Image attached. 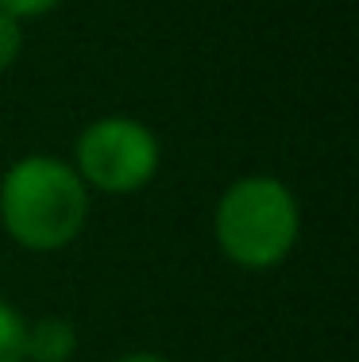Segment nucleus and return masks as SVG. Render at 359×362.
I'll list each match as a JSON object with an SVG mask.
<instances>
[{
	"instance_id": "f257e3e1",
	"label": "nucleus",
	"mask_w": 359,
	"mask_h": 362,
	"mask_svg": "<svg viewBox=\"0 0 359 362\" xmlns=\"http://www.w3.org/2000/svg\"><path fill=\"white\" fill-rule=\"evenodd\" d=\"M89 220V189L55 154H23L0 177V228L31 255L66 251Z\"/></svg>"
},
{
	"instance_id": "f03ea898",
	"label": "nucleus",
	"mask_w": 359,
	"mask_h": 362,
	"mask_svg": "<svg viewBox=\"0 0 359 362\" xmlns=\"http://www.w3.org/2000/svg\"><path fill=\"white\" fill-rule=\"evenodd\" d=\"M212 235L220 255L239 270H275L297 247L302 204L286 181L270 174L236 177L212 209Z\"/></svg>"
},
{
	"instance_id": "7ed1b4c3",
	"label": "nucleus",
	"mask_w": 359,
	"mask_h": 362,
	"mask_svg": "<svg viewBox=\"0 0 359 362\" xmlns=\"http://www.w3.org/2000/svg\"><path fill=\"white\" fill-rule=\"evenodd\" d=\"M74 170L89 193L132 197L155 181L162 166L159 135L135 116H97L74 139Z\"/></svg>"
},
{
	"instance_id": "20e7f679",
	"label": "nucleus",
	"mask_w": 359,
	"mask_h": 362,
	"mask_svg": "<svg viewBox=\"0 0 359 362\" xmlns=\"http://www.w3.org/2000/svg\"><path fill=\"white\" fill-rule=\"evenodd\" d=\"M78 327L66 316H39L23 324V362H74Z\"/></svg>"
},
{
	"instance_id": "39448f33",
	"label": "nucleus",
	"mask_w": 359,
	"mask_h": 362,
	"mask_svg": "<svg viewBox=\"0 0 359 362\" xmlns=\"http://www.w3.org/2000/svg\"><path fill=\"white\" fill-rule=\"evenodd\" d=\"M23 316L0 297V362H23Z\"/></svg>"
},
{
	"instance_id": "423d86ee",
	"label": "nucleus",
	"mask_w": 359,
	"mask_h": 362,
	"mask_svg": "<svg viewBox=\"0 0 359 362\" xmlns=\"http://www.w3.org/2000/svg\"><path fill=\"white\" fill-rule=\"evenodd\" d=\"M20 50H23V23L16 16L0 12V74H8L20 62Z\"/></svg>"
},
{
	"instance_id": "0eeeda50",
	"label": "nucleus",
	"mask_w": 359,
	"mask_h": 362,
	"mask_svg": "<svg viewBox=\"0 0 359 362\" xmlns=\"http://www.w3.org/2000/svg\"><path fill=\"white\" fill-rule=\"evenodd\" d=\"M62 4V0H0V12L16 16V20H39V16L55 12V8Z\"/></svg>"
},
{
	"instance_id": "6e6552de",
	"label": "nucleus",
	"mask_w": 359,
	"mask_h": 362,
	"mask_svg": "<svg viewBox=\"0 0 359 362\" xmlns=\"http://www.w3.org/2000/svg\"><path fill=\"white\" fill-rule=\"evenodd\" d=\"M113 362H174V358L159 355V351H132V355H120Z\"/></svg>"
}]
</instances>
